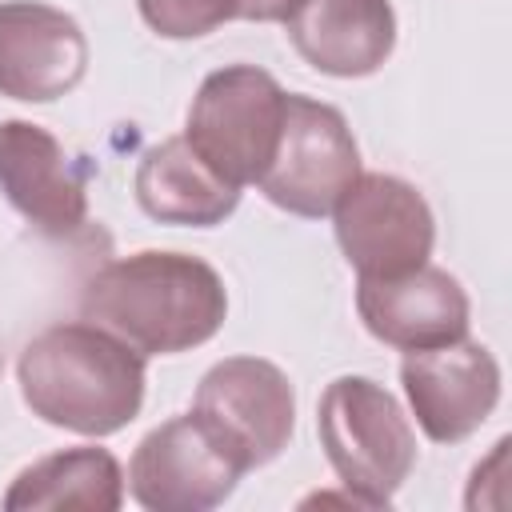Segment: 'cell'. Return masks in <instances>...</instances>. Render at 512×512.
<instances>
[{"instance_id":"cell-7","label":"cell","mask_w":512,"mask_h":512,"mask_svg":"<svg viewBox=\"0 0 512 512\" xmlns=\"http://www.w3.org/2000/svg\"><path fill=\"white\" fill-rule=\"evenodd\" d=\"M336 244L360 276H396L432 256L436 216L416 184L388 172H360L332 208Z\"/></svg>"},{"instance_id":"cell-2","label":"cell","mask_w":512,"mask_h":512,"mask_svg":"<svg viewBox=\"0 0 512 512\" xmlns=\"http://www.w3.org/2000/svg\"><path fill=\"white\" fill-rule=\"evenodd\" d=\"M20 396L52 428L112 436L144 408V352L92 320L52 324L16 360Z\"/></svg>"},{"instance_id":"cell-9","label":"cell","mask_w":512,"mask_h":512,"mask_svg":"<svg viewBox=\"0 0 512 512\" xmlns=\"http://www.w3.org/2000/svg\"><path fill=\"white\" fill-rule=\"evenodd\" d=\"M400 384L416 424L436 444L468 440L500 404V364L468 336L408 352L400 364Z\"/></svg>"},{"instance_id":"cell-16","label":"cell","mask_w":512,"mask_h":512,"mask_svg":"<svg viewBox=\"0 0 512 512\" xmlns=\"http://www.w3.org/2000/svg\"><path fill=\"white\" fill-rule=\"evenodd\" d=\"M136 8L164 40H196L236 20V0H136Z\"/></svg>"},{"instance_id":"cell-11","label":"cell","mask_w":512,"mask_h":512,"mask_svg":"<svg viewBox=\"0 0 512 512\" xmlns=\"http://www.w3.org/2000/svg\"><path fill=\"white\" fill-rule=\"evenodd\" d=\"M88 72L84 28L40 0L0 4V96L48 104L68 96Z\"/></svg>"},{"instance_id":"cell-14","label":"cell","mask_w":512,"mask_h":512,"mask_svg":"<svg viewBox=\"0 0 512 512\" xmlns=\"http://www.w3.org/2000/svg\"><path fill=\"white\" fill-rule=\"evenodd\" d=\"M136 200L156 224L216 228L236 212L240 188L216 176L184 136H168L140 156Z\"/></svg>"},{"instance_id":"cell-12","label":"cell","mask_w":512,"mask_h":512,"mask_svg":"<svg viewBox=\"0 0 512 512\" xmlns=\"http://www.w3.org/2000/svg\"><path fill=\"white\" fill-rule=\"evenodd\" d=\"M0 192L44 236H76L88 196L60 140L32 120H0Z\"/></svg>"},{"instance_id":"cell-3","label":"cell","mask_w":512,"mask_h":512,"mask_svg":"<svg viewBox=\"0 0 512 512\" xmlns=\"http://www.w3.org/2000/svg\"><path fill=\"white\" fill-rule=\"evenodd\" d=\"M320 448L364 508H388L416 468V436L396 396L368 376H336L316 404Z\"/></svg>"},{"instance_id":"cell-17","label":"cell","mask_w":512,"mask_h":512,"mask_svg":"<svg viewBox=\"0 0 512 512\" xmlns=\"http://www.w3.org/2000/svg\"><path fill=\"white\" fill-rule=\"evenodd\" d=\"M296 8L300 0H236V16L256 20V24H284Z\"/></svg>"},{"instance_id":"cell-15","label":"cell","mask_w":512,"mask_h":512,"mask_svg":"<svg viewBox=\"0 0 512 512\" xmlns=\"http://www.w3.org/2000/svg\"><path fill=\"white\" fill-rule=\"evenodd\" d=\"M124 504V472L108 448H64L28 464L4 492L8 512L32 508H92L116 512Z\"/></svg>"},{"instance_id":"cell-6","label":"cell","mask_w":512,"mask_h":512,"mask_svg":"<svg viewBox=\"0 0 512 512\" xmlns=\"http://www.w3.org/2000/svg\"><path fill=\"white\" fill-rule=\"evenodd\" d=\"M192 416L244 472H252L288 448L296 428V392L272 360L228 356L204 372Z\"/></svg>"},{"instance_id":"cell-1","label":"cell","mask_w":512,"mask_h":512,"mask_svg":"<svg viewBox=\"0 0 512 512\" xmlns=\"http://www.w3.org/2000/svg\"><path fill=\"white\" fill-rule=\"evenodd\" d=\"M80 316L144 356H176L220 332L228 292L208 260L148 248L92 272L80 292Z\"/></svg>"},{"instance_id":"cell-10","label":"cell","mask_w":512,"mask_h":512,"mask_svg":"<svg viewBox=\"0 0 512 512\" xmlns=\"http://www.w3.org/2000/svg\"><path fill=\"white\" fill-rule=\"evenodd\" d=\"M356 312L380 344L400 352L464 340L472 316L460 280L428 260L396 276H360Z\"/></svg>"},{"instance_id":"cell-13","label":"cell","mask_w":512,"mask_h":512,"mask_svg":"<svg viewBox=\"0 0 512 512\" xmlns=\"http://www.w3.org/2000/svg\"><path fill=\"white\" fill-rule=\"evenodd\" d=\"M284 28L316 72L340 80L380 72L396 48V12L388 0H300Z\"/></svg>"},{"instance_id":"cell-5","label":"cell","mask_w":512,"mask_h":512,"mask_svg":"<svg viewBox=\"0 0 512 512\" xmlns=\"http://www.w3.org/2000/svg\"><path fill=\"white\" fill-rule=\"evenodd\" d=\"M360 176V148L340 108L304 92L284 96V120L260 192L304 220H320Z\"/></svg>"},{"instance_id":"cell-8","label":"cell","mask_w":512,"mask_h":512,"mask_svg":"<svg viewBox=\"0 0 512 512\" xmlns=\"http://www.w3.org/2000/svg\"><path fill=\"white\" fill-rule=\"evenodd\" d=\"M240 476L244 468L192 412L152 428L128 460V492L148 512H208Z\"/></svg>"},{"instance_id":"cell-4","label":"cell","mask_w":512,"mask_h":512,"mask_svg":"<svg viewBox=\"0 0 512 512\" xmlns=\"http://www.w3.org/2000/svg\"><path fill=\"white\" fill-rule=\"evenodd\" d=\"M284 96L276 76L256 64L216 68L192 96L184 140L228 184H260L280 136Z\"/></svg>"}]
</instances>
